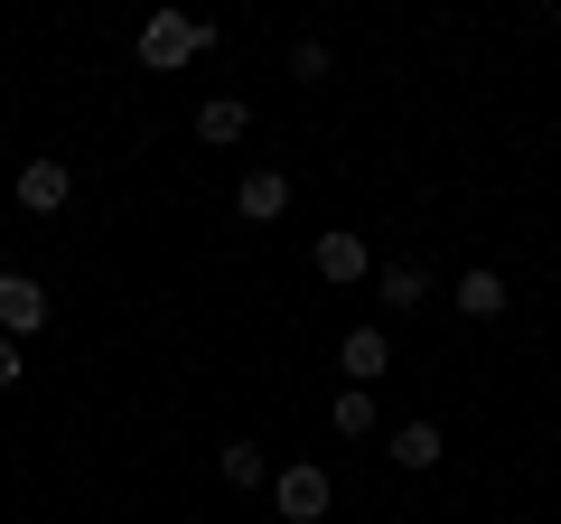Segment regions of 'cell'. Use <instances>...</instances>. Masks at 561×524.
<instances>
[{
    "instance_id": "cell-1",
    "label": "cell",
    "mask_w": 561,
    "mask_h": 524,
    "mask_svg": "<svg viewBox=\"0 0 561 524\" xmlns=\"http://www.w3.org/2000/svg\"><path fill=\"white\" fill-rule=\"evenodd\" d=\"M216 47V20H187V10H150L140 20V66H187Z\"/></svg>"
},
{
    "instance_id": "cell-2",
    "label": "cell",
    "mask_w": 561,
    "mask_h": 524,
    "mask_svg": "<svg viewBox=\"0 0 561 524\" xmlns=\"http://www.w3.org/2000/svg\"><path fill=\"white\" fill-rule=\"evenodd\" d=\"M328 497H337V487H328V468H319V459H290V468L272 478V505H280L290 524H319V515H328Z\"/></svg>"
},
{
    "instance_id": "cell-3",
    "label": "cell",
    "mask_w": 561,
    "mask_h": 524,
    "mask_svg": "<svg viewBox=\"0 0 561 524\" xmlns=\"http://www.w3.org/2000/svg\"><path fill=\"white\" fill-rule=\"evenodd\" d=\"M47 319H57V300H47L28 272H0V328H10V338H38Z\"/></svg>"
},
{
    "instance_id": "cell-4",
    "label": "cell",
    "mask_w": 561,
    "mask_h": 524,
    "mask_svg": "<svg viewBox=\"0 0 561 524\" xmlns=\"http://www.w3.org/2000/svg\"><path fill=\"white\" fill-rule=\"evenodd\" d=\"M309 262H319V282H365V272H375V253H365V235H356V225H328Z\"/></svg>"
},
{
    "instance_id": "cell-5",
    "label": "cell",
    "mask_w": 561,
    "mask_h": 524,
    "mask_svg": "<svg viewBox=\"0 0 561 524\" xmlns=\"http://www.w3.org/2000/svg\"><path fill=\"white\" fill-rule=\"evenodd\" d=\"M66 197H76V169H66V160H28L20 169V206H28V216H57Z\"/></svg>"
},
{
    "instance_id": "cell-6",
    "label": "cell",
    "mask_w": 561,
    "mask_h": 524,
    "mask_svg": "<svg viewBox=\"0 0 561 524\" xmlns=\"http://www.w3.org/2000/svg\"><path fill=\"white\" fill-rule=\"evenodd\" d=\"M337 365L365 384V394H375V375L393 365V338H383V328H346V338H337Z\"/></svg>"
},
{
    "instance_id": "cell-7",
    "label": "cell",
    "mask_w": 561,
    "mask_h": 524,
    "mask_svg": "<svg viewBox=\"0 0 561 524\" xmlns=\"http://www.w3.org/2000/svg\"><path fill=\"white\" fill-rule=\"evenodd\" d=\"M280 206H290V169H253V179L234 187V216L243 225H272Z\"/></svg>"
},
{
    "instance_id": "cell-8",
    "label": "cell",
    "mask_w": 561,
    "mask_h": 524,
    "mask_svg": "<svg viewBox=\"0 0 561 524\" xmlns=\"http://www.w3.org/2000/svg\"><path fill=\"white\" fill-rule=\"evenodd\" d=\"M243 122H253V113H243L234 94H206V103H197V141L225 150V141H243Z\"/></svg>"
},
{
    "instance_id": "cell-9",
    "label": "cell",
    "mask_w": 561,
    "mask_h": 524,
    "mask_svg": "<svg viewBox=\"0 0 561 524\" xmlns=\"http://www.w3.org/2000/svg\"><path fill=\"white\" fill-rule=\"evenodd\" d=\"M459 309H468V319H505V272H486V262L459 272Z\"/></svg>"
},
{
    "instance_id": "cell-10",
    "label": "cell",
    "mask_w": 561,
    "mask_h": 524,
    "mask_svg": "<svg viewBox=\"0 0 561 524\" xmlns=\"http://www.w3.org/2000/svg\"><path fill=\"white\" fill-rule=\"evenodd\" d=\"M328 422H337V431H346V441H365V431H375V422H383V412H375V394H365V384H346L337 403H328Z\"/></svg>"
},
{
    "instance_id": "cell-11",
    "label": "cell",
    "mask_w": 561,
    "mask_h": 524,
    "mask_svg": "<svg viewBox=\"0 0 561 524\" xmlns=\"http://www.w3.org/2000/svg\"><path fill=\"white\" fill-rule=\"evenodd\" d=\"M393 459L402 468H440V422H402L393 431Z\"/></svg>"
},
{
    "instance_id": "cell-12",
    "label": "cell",
    "mask_w": 561,
    "mask_h": 524,
    "mask_svg": "<svg viewBox=\"0 0 561 524\" xmlns=\"http://www.w3.org/2000/svg\"><path fill=\"white\" fill-rule=\"evenodd\" d=\"M421 262H393V272H383V309H421Z\"/></svg>"
},
{
    "instance_id": "cell-13",
    "label": "cell",
    "mask_w": 561,
    "mask_h": 524,
    "mask_svg": "<svg viewBox=\"0 0 561 524\" xmlns=\"http://www.w3.org/2000/svg\"><path fill=\"white\" fill-rule=\"evenodd\" d=\"M225 478L234 487H262L272 468H262V441H225Z\"/></svg>"
},
{
    "instance_id": "cell-14",
    "label": "cell",
    "mask_w": 561,
    "mask_h": 524,
    "mask_svg": "<svg viewBox=\"0 0 561 524\" xmlns=\"http://www.w3.org/2000/svg\"><path fill=\"white\" fill-rule=\"evenodd\" d=\"M290 76H300V84H328V47L300 38V47H290Z\"/></svg>"
},
{
    "instance_id": "cell-15",
    "label": "cell",
    "mask_w": 561,
    "mask_h": 524,
    "mask_svg": "<svg viewBox=\"0 0 561 524\" xmlns=\"http://www.w3.org/2000/svg\"><path fill=\"white\" fill-rule=\"evenodd\" d=\"M20 375H28V365H20V346L0 338V394H10V384H20Z\"/></svg>"
}]
</instances>
